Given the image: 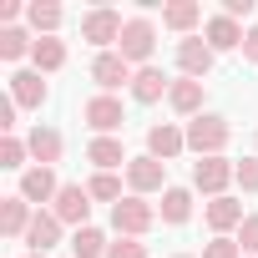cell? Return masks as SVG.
<instances>
[{
	"label": "cell",
	"mask_w": 258,
	"mask_h": 258,
	"mask_svg": "<svg viewBox=\"0 0 258 258\" xmlns=\"http://www.w3.org/2000/svg\"><path fill=\"white\" fill-rule=\"evenodd\" d=\"M243 192H258V157H243L238 162V177H233Z\"/></svg>",
	"instance_id": "obj_31"
},
{
	"label": "cell",
	"mask_w": 258,
	"mask_h": 258,
	"mask_svg": "<svg viewBox=\"0 0 258 258\" xmlns=\"http://www.w3.org/2000/svg\"><path fill=\"white\" fill-rule=\"evenodd\" d=\"M106 248H111V243H106L101 228H76V233H71V253H76V258H106Z\"/></svg>",
	"instance_id": "obj_25"
},
{
	"label": "cell",
	"mask_w": 258,
	"mask_h": 258,
	"mask_svg": "<svg viewBox=\"0 0 258 258\" xmlns=\"http://www.w3.org/2000/svg\"><path fill=\"white\" fill-rule=\"evenodd\" d=\"M152 223H157V208L142 203V198H121V203L111 208V228H116L121 238H142Z\"/></svg>",
	"instance_id": "obj_3"
},
{
	"label": "cell",
	"mask_w": 258,
	"mask_h": 258,
	"mask_svg": "<svg viewBox=\"0 0 258 258\" xmlns=\"http://www.w3.org/2000/svg\"><path fill=\"white\" fill-rule=\"evenodd\" d=\"M31 203L16 192V198H6V203H0V228H6V238H26V228H31Z\"/></svg>",
	"instance_id": "obj_18"
},
{
	"label": "cell",
	"mask_w": 258,
	"mask_h": 258,
	"mask_svg": "<svg viewBox=\"0 0 258 258\" xmlns=\"http://www.w3.org/2000/svg\"><path fill=\"white\" fill-rule=\"evenodd\" d=\"M61 182H56V167H26L21 172V198L26 203H56Z\"/></svg>",
	"instance_id": "obj_13"
},
{
	"label": "cell",
	"mask_w": 258,
	"mask_h": 258,
	"mask_svg": "<svg viewBox=\"0 0 258 258\" xmlns=\"http://www.w3.org/2000/svg\"><path fill=\"white\" fill-rule=\"evenodd\" d=\"M51 213H56L61 223H71V228H91V223H86V218H91V192H86L81 182H61Z\"/></svg>",
	"instance_id": "obj_6"
},
{
	"label": "cell",
	"mask_w": 258,
	"mask_h": 258,
	"mask_svg": "<svg viewBox=\"0 0 258 258\" xmlns=\"http://www.w3.org/2000/svg\"><path fill=\"white\" fill-rule=\"evenodd\" d=\"M198 21H203V6H192V0H172V6H162V26L167 31H182L187 36Z\"/></svg>",
	"instance_id": "obj_22"
},
{
	"label": "cell",
	"mask_w": 258,
	"mask_h": 258,
	"mask_svg": "<svg viewBox=\"0 0 258 258\" xmlns=\"http://www.w3.org/2000/svg\"><path fill=\"white\" fill-rule=\"evenodd\" d=\"M16 111H21V106H16L11 96H6V101H0V132H6V137L16 132Z\"/></svg>",
	"instance_id": "obj_34"
},
{
	"label": "cell",
	"mask_w": 258,
	"mask_h": 258,
	"mask_svg": "<svg viewBox=\"0 0 258 258\" xmlns=\"http://www.w3.org/2000/svg\"><path fill=\"white\" fill-rule=\"evenodd\" d=\"M167 106L177 111V116H203V81H192V76H177L172 81V91H167Z\"/></svg>",
	"instance_id": "obj_15"
},
{
	"label": "cell",
	"mask_w": 258,
	"mask_h": 258,
	"mask_svg": "<svg viewBox=\"0 0 258 258\" xmlns=\"http://www.w3.org/2000/svg\"><path fill=\"white\" fill-rule=\"evenodd\" d=\"M238 248H243V253H258V213L243 218V228H238Z\"/></svg>",
	"instance_id": "obj_33"
},
{
	"label": "cell",
	"mask_w": 258,
	"mask_h": 258,
	"mask_svg": "<svg viewBox=\"0 0 258 258\" xmlns=\"http://www.w3.org/2000/svg\"><path fill=\"white\" fill-rule=\"evenodd\" d=\"M31 61H36V71H61V66H66V41L41 36V41H36V51H31Z\"/></svg>",
	"instance_id": "obj_24"
},
{
	"label": "cell",
	"mask_w": 258,
	"mask_h": 258,
	"mask_svg": "<svg viewBox=\"0 0 258 258\" xmlns=\"http://www.w3.org/2000/svg\"><path fill=\"white\" fill-rule=\"evenodd\" d=\"M132 76H137V71L126 66V61H121L116 51H101V56L91 61V81H96V86H101L106 96H111L116 86H132Z\"/></svg>",
	"instance_id": "obj_10"
},
{
	"label": "cell",
	"mask_w": 258,
	"mask_h": 258,
	"mask_svg": "<svg viewBox=\"0 0 258 258\" xmlns=\"http://www.w3.org/2000/svg\"><path fill=\"white\" fill-rule=\"evenodd\" d=\"M11 101H16V106H41V101H46L41 71H16V76H11Z\"/></svg>",
	"instance_id": "obj_19"
},
{
	"label": "cell",
	"mask_w": 258,
	"mask_h": 258,
	"mask_svg": "<svg viewBox=\"0 0 258 258\" xmlns=\"http://www.w3.org/2000/svg\"><path fill=\"white\" fill-rule=\"evenodd\" d=\"M81 116H86V126L91 132H101V137H111V132H121V121H126V111H121V101L116 96H91L86 106H81Z\"/></svg>",
	"instance_id": "obj_8"
},
{
	"label": "cell",
	"mask_w": 258,
	"mask_h": 258,
	"mask_svg": "<svg viewBox=\"0 0 258 258\" xmlns=\"http://www.w3.org/2000/svg\"><path fill=\"white\" fill-rule=\"evenodd\" d=\"M203 258H243V248L233 238H213V243H203Z\"/></svg>",
	"instance_id": "obj_32"
},
{
	"label": "cell",
	"mask_w": 258,
	"mask_h": 258,
	"mask_svg": "<svg viewBox=\"0 0 258 258\" xmlns=\"http://www.w3.org/2000/svg\"><path fill=\"white\" fill-rule=\"evenodd\" d=\"M152 46H157V31H152V21L147 16H132V21H126L121 26V41H116V56L126 61V66H147L152 61Z\"/></svg>",
	"instance_id": "obj_2"
},
{
	"label": "cell",
	"mask_w": 258,
	"mask_h": 258,
	"mask_svg": "<svg viewBox=\"0 0 258 258\" xmlns=\"http://www.w3.org/2000/svg\"><path fill=\"white\" fill-rule=\"evenodd\" d=\"M177 152H187V132H182V126H172V121H157L152 132H147V157L172 162Z\"/></svg>",
	"instance_id": "obj_11"
},
{
	"label": "cell",
	"mask_w": 258,
	"mask_h": 258,
	"mask_svg": "<svg viewBox=\"0 0 258 258\" xmlns=\"http://www.w3.org/2000/svg\"><path fill=\"white\" fill-rule=\"evenodd\" d=\"M243 61H253V66H258V26H253V31H243Z\"/></svg>",
	"instance_id": "obj_35"
},
{
	"label": "cell",
	"mask_w": 258,
	"mask_h": 258,
	"mask_svg": "<svg viewBox=\"0 0 258 258\" xmlns=\"http://www.w3.org/2000/svg\"><path fill=\"white\" fill-rule=\"evenodd\" d=\"M86 192H91V198H101V203H111V208L121 203V182H116L111 172H96V177L86 182Z\"/></svg>",
	"instance_id": "obj_28"
},
{
	"label": "cell",
	"mask_w": 258,
	"mask_h": 258,
	"mask_svg": "<svg viewBox=\"0 0 258 258\" xmlns=\"http://www.w3.org/2000/svg\"><path fill=\"white\" fill-rule=\"evenodd\" d=\"M26 147H31L36 167H56V162H61V152H66V142H61V132H56V126H31Z\"/></svg>",
	"instance_id": "obj_14"
},
{
	"label": "cell",
	"mask_w": 258,
	"mask_h": 258,
	"mask_svg": "<svg viewBox=\"0 0 258 258\" xmlns=\"http://www.w3.org/2000/svg\"><path fill=\"white\" fill-rule=\"evenodd\" d=\"M208 228H213L218 238H228V228H243V203L228 198V192L213 198V203H208Z\"/></svg>",
	"instance_id": "obj_17"
},
{
	"label": "cell",
	"mask_w": 258,
	"mask_h": 258,
	"mask_svg": "<svg viewBox=\"0 0 258 258\" xmlns=\"http://www.w3.org/2000/svg\"><path fill=\"white\" fill-rule=\"evenodd\" d=\"M228 137H233L228 116H213V111H203V116H192V121H187V147H192L198 157H223Z\"/></svg>",
	"instance_id": "obj_1"
},
{
	"label": "cell",
	"mask_w": 258,
	"mask_h": 258,
	"mask_svg": "<svg viewBox=\"0 0 258 258\" xmlns=\"http://www.w3.org/2000/svg\"><path fill=\"white\" fill-rule=\"evenodd\" d=\"M126 182H132V198L167 192V162H157V157H132V162H126Z\"/></svg>",
	"instance_id": "obj_7"
},
{
	"label": "cell",
	"mask_w": 258,
	"mask_h": 258,
	"mask_svg": "<svg viewBox=\"0 0 258 258\" xmlns=\"http://www.w3.org/2000/svg\"><path fill=\"white\" fill-rule=\"evenodd\" d=\"M26 152H31V147H26L21 137H6V142H0V167L21 172V167H26Z\"/></svg>",
	"instance_id": "obj_29"
},
{
	"label": "cell",
	"mask_w": 258,
	"mask_h": 258,
	"mask_svg": "<svg viewBox=\"0 0 258 258\" xmlns=\"http://www.w3.org/2000/svg\"><path fill=\"white\" fill-rule=\"evenodd\" d=\"M172 91V81L157 71V66H142L137 76H132V101H142V106H152V101H162Z\"/></svg>",
	"instance_id": "obj_16"
},
{
	"label": "cell",
	"mask_w": 258,
	"mask_h": 258,
	"mask_svg": "<svg viewBox=\"0 0 258 258\" xmlns=\"http://www.w3.org/2000/svg\"><path fill=\"white\" fill-rule=\"evenodd\" d=\"M26 21L36 26V36H56V26H61V6H26Z\"/></svg>",
	"instance_id": "obj_27"
},
{
	"label": "cell",
	"mask_w": 258,
	"mask_h": 258,
	"mask_svg": "<svg viewBox=\"0 0 258 258\" xmlns=\"http://www.w3.org/2000/svg\"><path fill=\"white\" fill-rule=\"evenodd\" d=\"M86 162H91L96 172H111V167H121V162H132V157L121 152V142H116V137H96V142L86 147Z\"/></svg>",
	"instance_id": "obj_20"
},
{
	"label": "cell",
	"mask_w": 258,
	"mask_h": 258,
	"mask_svg": "<svg viewBox=\"0 0 258 258\" xmlns=\"http://www.w3.org/2000/svg\"><path fill=\"white\" fill-rule=\"evenodd\" d=\"M233 177H238V162H228V157H198L192 162V187L208 198H223V187Z\"/></svg>",
	"instance_id": "obj_5"
},
{
	"label": "cell",
	"mask_w": 258,
	"mask_h": 258,
	"mask_svg": "<svg viewBox=\"0 0 258 258\" xmlns=\"http://www.w3.org/2000/svg\"><path fill=\"white\" fill-rule=\"evenodd\" d=\"M157 218H162V223H172V228H177V223H187V218H192V192H187V187H167V192H162Z\"/></svg>",
	"instance_id": "obj_21"
},
{
	"label": "cell",
	"mask_w": 258,
	"mask_h": 258,
	"mask_svg": "<svg viewBox=\"0 0 258 258\" xmlns=\"http://www.w3.org/2000/svg\"><path fill=\"white\" fill-rule=\"evenodd\" d=\"M253 142H258V132H253Z\"/></svg>",
	"instance_id": "obj_40"
},
{
	"label": "cell",
	"mask_w": 258,
	"mask_h": 258,
	"mask_svg": "<svg viewBox=\"0 0 258 258\" xmlns=\"http://www.w3.org/2000/svg\"><path fill=\"white\" fill-rule=\"evenodd\" d=\"M26 51H36V41H31L21 26H6V31H0V61H21Z\"/></svg>",
	"instance_id": "obj_26"
},
{
	"label": "cell",
	"mask_w": 258,
	"mask_h": 258,
	"mask_svg": "<svg viewBox=\"0 0 258 258\" xmlns=\"http://www.w3.org/2000/svg\"><path fill=\"white\" fill-rule=\"evenodd\" d=\"M208 46H213V51H233V46H243L238 21H233V16H213V21H208Z\"/></svg>",
	"instance_id": "obj_23"
},
{
	"label": "cell",
	"mask_w": 258,
	"mask_h": 258,
	"mask_svg": "<svg viewBox=\"0 0 258 258\" xmlns=\"http://www.w3.org/2000/svg\"><path fill=\"white\" fill-rule=\"evenodd\" d=\"M223 16H233V21L238 16H253V0H223Z\"/></svg>",
	"instance_id": "obj_36"
},
{
	"label": "cell",
	"mask_w": 258,
	"mask_h": 258,
	"mask_svg": "<svg viewBox=\"0 0 258 258\" xmlns=\"http://www.w3.org/2000/svg\"><path fill=\"white\" fill-rule=\"evenodd\" d=\"M121 11H111V6H96V11H86L81 16V41H91V46H111V41H121Z\"/></svg>",
	"instance_id": "obj_4"
},
{
	"label": "cell",
	"mask_w": 258,
	"mask_h": 258,
	"mask_svg": "<svg viewBox=\"0 0 258 258\" xmlns=\"http://www.w3.org/2000/svg\"><path fill=\"white\" fill-rule=\"evenodd\" d=\"M213 46L203 41V36H187V41H177V71L182 76H192V81H203L208 71H213Z\"/></svg>",
	"instance_id": "obj_9"
},
{
	"label": "cell",
	"mask_w": 258,
	"mask_h": 258,
	"mask_svg": "<svg viewBox=\"0 0 258 258\" xmlns=\"http://www.w3.org/2000/svg\"><path fill=\"white\" fill-rule=\"evenodd\" d=\"M61 218L51 213V208H36V218H31V228H26V243H31V253H51L56 243H61Z\"/></svg>",
	"instance_id": "obj_12"
},
{
	"label": "cell",
	"mask_w": 258,
	"mask_h": 258,
	"mask_svg": "<svg viewBox=\"0 0 258 258\" xmlns=\"http://www.w3.org/2000/svg\"><path fill=\"white\" fill-rule=\"evenodd\" d=\"M106 258H147V243H142V238H116V243L106 248Z\"/></svg>",
	"instance_id": "obj_30"
},
{
	"label": "cell",
	"mask_w": 258,
	"mask_h": 258,
	"mask_svg": "<svg viewBox=\"0 0 258 258\" xmlns=\"http://www.w3.org/2000/svg\"><path fill=\"white\" fill-rule=\"evenodd\" d=\"M26 258H46V253H26Z\"/></svg>",
	"instance_id": "obj_38"
},
{
	"label": "cell",
	"mask_w": 258,
	"mask_h": 258,
	"mask_svg": "<svg viewBox=\"0 0 258 258\" xmlns=\"http://www.w3.org/2000/svg\"><path fill=\"white\" fill-rule=\"evenodd\" d=\"M16 16H21V6H16V0H6V6H0V31H6Z\"/></svg>",
	"instance_id": "obj_37"
},
{
	"label": "cell",
	"mask_w": 258,
	"mask_h": 258,
	"mask_svg": "<svg viewBox=\"0 0 258 258\" xmlns=\"http://www.w3.org/2000/svg\"><path fill=\"white\" fill-rule=\"evenodd\" d=\"M177 258H192V253H177Z\"/></svg>",
	"instance_id": "obj_39"
}]
</instances>
